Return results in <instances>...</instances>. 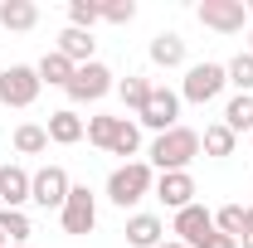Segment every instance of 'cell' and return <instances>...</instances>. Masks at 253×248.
Segmentation results:
<instances>
[{
  "mask_svg": "<svg viewBox=\"0 0 253 248\" xmlns=\"http://www.w3.org/2000/svg\"><path fill=\"white\" fill-rule=\"evenodd\" d=\"M151 170H190V161L200 156V131L195 126H170V131H161L156 141H151Z\"/></svg>",
  "mask_w": 253,
  "mask_h": 248,
  "instance_id": "6da1fadb",
  "label": "cell"
},
{
  "mask_svg": "<svg viewBox=\"0 0 253 248\" xmlns=\"http://www.w3.org/2000/svg\"><path fill=\"white\" fill-rule=\"evenodd\" d=\"M151 190H156V170H151V161H126V165H117V170L107 175V200H112L117 209L141 205Z\"/></svg>",
  "mask_w": 253,
  "mask_h": 248,
  "instance_id": "7a4b0ae2",
  "label": "cell"
},
{
  "mask_svg": "<svg viewBox=\"0 0 253 248\" xmlns=\"http://www.w3.org/2000/svg\"><path fill=\"white\" fill-rule=\"evenodd\" d=\"M229 88V73H224V63H190L185 68V83H180V102H195V107H205V102H214V97Z\"/></svg>",
  "mask_w": 253,
  "mask_h": 248,
  "instance_id": "3957f363",
  "label": "cell"
},
{
  "mask_svg": "<svg viewBox=\"0 0 253 248\" xmlns=\"http://www.w3.org/2000/svg\"><path fill=\"white\" fill-rule=\"evenodd\" d=\"M136 126H151V131H170V126H180V93H170L166 83H156L151 88V97H146V107L136 112Z\"/></svg>",
  "mask_w": 253,
  "mask_h": 248,
  "instance_id": "277c9868",
  "label": "cell"
},
{
  "mask_svg": "<svg viewBox=\"0 0 253 248\" xmlns=\"http://www.w3.org/2000/svg\"><path fill=\"white\" fill-rule=\"evenodd\" d=\"M39 73H34L30 63H10L5 73H0V107H34V97H39Z\"/></svg>",
  "mask_w": 253,
  "mask_h": 248,
  "instance_id": "5b68a950",
  "label": "cell"
},
{
  "mask_svg": "<svg viewBox=\"0 0 253 248\" xmlns=\"http://www.w3.org/2000/svg\"><path fill=\"white\" fill-rule=\"evenodd\" d=\"M59 219H63V234H93L97 229V195L88 185H73L68 190V200H63V209H59Z\"/></svg>",
  "mask_w": 253,
  "mask_h": 248,
  "instance_id": "8992f818",
  "label": "cell"
},
{
  "mask_svg": "<svg viewBox=\"0 0 253 248\" xmlns=\"http://www.w3.org/2000/svg\"><path fill=\"white\" fill-rule=\"evenodd\" d=\"M68 190H73V180H68L63 165H39V170L30 175V200L39 205V209H63Z\"/></svg>",
  "mask_w": 253,
  "mask_h": 248,
  "instance_id": "52a82bcc",
  "label": "cell"
},
{
  "mask_svg": "<svg viewBox=\"0 0 253 248\" xmlns=\"http://www.w3.org/2000/svg\"><path fill=\"white\" fill-rule=\"evenodd\" d=\"M200 25L214 34H244V25H249V5L244 0H200Z\"/></svg>",
  "mask_w": 253,
  "mask_h": 248,
  "instance_id": "ba28073f",
  "label": "cell"
},
{
  "mask_svg": "<svg viewBox=\"0 0 253 248\" xmlns=\"http://www.w3.org/2000/svg\"><path fill=\"white\" fill-rule=\"evenodd\" d=\"M112 88H117V78H112V68L93 59V63H83V68L73 73V83H68L63 93L73 97V102H102V97L112 93Z\"/></svg>",
  "mask_w": 253,
  "mask_h": 248,
  "instance_id": "9c48e42d",
  "label": "cell"
},
{
  "mask_svg": "<svg viewBox=\"0 0 253 248\" xmlns=\"http://www.w3.org/2000/svg\"><path fill=\"white\" fill-rule=\"evenodd\" d=\"M170 234H175V244H185V248H205V239L214 234V214H210L205 205H190V209L175 214Z\"/></svg>",
  "mask_w": 253,
  "mask_h": 248,
  "instance_id": "30bf717a",
  "label": "cell"
},
{
  "mask_svg": "<svg viewBox=\"0 0 253 248\" xmlns=\"http://www.w3.org/2000/svg\"><path fill=\"white\" fill-rule=\"evenodd\" d=\"M151 195H156L166 209L180 214V209L195 205V175H190V170H166V175H156V190H151Z\"/></svg>",
  "mask_w": 253,
  "mask_h": 248,
  "instance_id": "8fae6325",
  "label": "cell"
},
{
  "mask_svg": "<svg viewBox=\"0 0 253 248\" xmlns=\"http://www.w3.org/2000/svg\"><path fill=\"white\" fill-rule=\"evenodd\" d=\"M44 131H49L54 146H73V141L88 136V122H83L73 107H59V112H49V126H44Z\"/></svg>",
  "mask_w": 253,
  "mask_h": 248,
  "instance_id": "7c38bea8",
  "label": "cell"
},
{
  "mask_svg": "<svg viewBox=\"0 0 253 248\" xmlns=\"http://www.w3.org/2000/svg\"><path fill=\"white\" fill-rule=\"evenodd\" d=\"M126 244H131V248L166 244V224H161L156 214H131V219H126Z\"/></svg>",
  "mask_w": 253,
  "mask_h": 248,
  "instance_id": "4fadbf2b",
  "label": "cell"
},
{
  "mask_svg": "<svg viewBox=\"0 0 253 248\" xmlns=\"http://www.w3.org/2000/svg\"><path fill=\"white\" fill-rule=\"evenodd\" d=\"M0 200H5V209H20L30 200V170L25 165H0Z\"/></svg>",
  "mask_w": 253,
  "mask_h": 248,
  "instance_id": "5bb4252c",
  "label": "cell"
},
{
  "mask_svg": "<svg viewBox=\"0 0 253 248\" xmlns=\"http://www.w3.org/2000/svg\"><path fill=\"white\" fill-rule=\"evenodd\" d=\"M146 54H151L156 68H180V63H185V39H180L175 30H161L156 39H151V49H146Z\"/></svg>",
  "mask_w": 253,
  "mask_h": 248,
  "instance_id": "9a60e30c",
  "label": "cell"
},
{
  "mask_svg": "<svg viewBox=\"0 0 253 248\" xmlns=\"http://www.w3.org/2000/svg\"><path fill=\"white\" fill-rule=\"evenodd\" d=\"M34 73H39V83H49V88H68V83H73V73H78V63H68L59 49H49L44 59L34 63Z\"/></svg>",
  "mask_w": 253,
  "mask_h": 248,
  "instance_id": "2e32d148",
  "label": "cell"
},
{
  "mask_svg": "<svg viewBox=\"0 0 253 248\" xmlns=\"http://www.w3.org/2000/svg\"><path fill=\"white\" fill-rule=\"evenodd\" d=\"M93 49H97V39L88 30H73V25H68V30L59 34V54L68 63H78V68H83V63H93Z\"/></svg>",
  "mask_w": 253,
  "mask_h": 248,
  "instance_id": "e0dca14e",
  "label": "cell"
},
{
  "mask_svg": "<svg viewBox=\"0 0 253 248\" xmlns=\"http://www.w3.org/2000/svg\"><path fill=\"white\" fill-rule=\"evenodd\" d=\"M0 25L15 30V34L34 30V25H39V5H34V0H0Z\"/></svg>",
  "mask_w": 253,
  "mask_h": 248,
  "instance_id": "ac0fdd59",
  "label": "cell"
},
{
  "mask_svg": "<svg viewBox=\"0 0 253 248\" xmlns=\"http://www.w3.org/2000/svg\"><path fill=\"white\" fill-rule=\"evenodd\" d=\"M234 146H239V136L229 131L224 122H210L205 131H200V151L214 156V161H224V156H234Z\"/></svg>",
  "mask_w": 253,
  "mask_h": 248,
  "instance_id": "d6986e66",
  "label": "cell"
},
{
  "mask_svg": "<svg viewBox=\"0 0 253 248\" xmlns=\"http://www.w3.org/2000/svg\"><path fill=\"white\" fill-rule=\"evenodd\" d=\"M224 126L239 136V131H249L253 136V93H234L229 97V107H224Z\"/></svg>",
  "mask_w": 253,
  "mask_h": 248,
  "instance_id": "ffe728a7",
  "label": "cell"
},
{
  "mask_svg": "<svg viewBox=\"0 0 253 248\" xmlns=\"http://www.w3.org/2000/svg\"><path fill=\"white\" fill-rule=\"evenodd\" d=\"M112 156H122V165L131 161V156L141 151V126L126 122V117H117V131H112V146H107Z\"/></svg>",
  "mask_w": 253,
  "mask_h": 248,
  "instance_id": "44dd1931",
  "label": "cell"
},
{
  "mask_svg": "<svg viewBox=\"0 0 253 248\" xmlns=\"http://www.w3.org/2000/svg\"><path fill=\"white\" fill-rule=\"evenodd\" d=\"M15 151L20 156H44L49 151V131H44L39 122H20L15 126Z\"/></svg>",
  "mask_w": 253,
  "mask_h": 248,
  "instance_id": "7402d4cb",
  "label": "cell"
},
{
  "mask_svg": "<svg viewBox=\"0 0 253 248\" xmlns=\"http://www.w3.org/2000/svg\"><path fill=\"white\" fill-rule=\"evenodd\" d=\"M151 88H156V83H151V78H141V73H126L122 83H117V93H122V102L131 107V112H141V107H146Z\"/></svg>",
  "mask_w": 253,
  "mask_h": 248,
  "instance_id": "603a6c76",
  "label": "cell"
},
{
  "mask_svg": "<svg viewBox=\"0 0 253 248\" xmlns=\"http://www.w3.org/2000/svg\"><path fill=\"white\" fill-rule=\"evenodd\" d=\"M0 234L10 239V244H30V234H34V224L25 209H0Z\"/></svg>",
  "mask_w": 253,
  "mask_h": 248,
  "instance_id": "cb8c5ba5",
  "label": "cell"
},
{
  "mask_svg": "<svg viewBox=\"0 0 253 248\" xmlns=\"http://www.w3.org/2000/svg\"><path fill=\"white\" fill-rule=\"evenodd\" d=\"M224 73H229V88H239V93H253V54H234V59L224 63Z\"/></svg>",
  "mask_w": 253,
  "mask_h": 248,
  "instance_id": "d4e9b609",
  "label": "cell"
},
{
  "mask_svg": "<svg viewBox=\"0 0 253 248\" xmlns=\"http://www.w3.org/2000/svg\"><path fill=\"white\" fill-rule=\"evenodd\" d=\"M97 20H102V0H68V25H73V30L93 34Z\"/></svg>",
  "mask_w": 253,
  "mask_h": 248,
  "instance_id": "484cf974",
  "label": "cell"
},
{
  "mask_svg": "<svg viewBox=\"0 0 253 248\" xmlns=\"http://www.w3.org/2000/svg\"><path fill=\"white\" fill-rule=\"evenodd\" d=\"M214 229L229 234V239H244V229H249V209H244V205H224L219 214H214Z\"/></svg>",
  "mask_w": 253,
  "mask_h": 248,
  "instance_id": "4316f807",
  "label": "cell"
},
{
  "mask_svg": "<svg viewBox=\"0 0 253 248\" xmlns=\"http://www.w3.org/2000/svg\"><path fill=\"white\" fill-rule=\"evenodd\" d=\"M112 131H117V117H107V112H97V117H88V141L93 146H112Z\"/></svg>",
  "mask_w": 253,
  "mask_h": 248,
  "instance_id": "83f0119b",
  "label": "cell"
},
{
  "mask_svg": "<svg viewBox=\"0 0 253 248\" xmlns=\"http://www.w3.org/2000/svg\"><path fill=\"white\" fill-rule=\"evenodd\" d=\"M102 20L107 25H131L136 20V0H102Z\"/></svg>",
  "mask_w": 253,
  "mask_h": 248,
  "instance_id": "f1b7e54d",
  "label": "cell"
},
{
  "mask_svg": "<svg viewBox=\"0 0 253 248\" xmlns=\"http://www.w3.org/2000/svg\"><path fill=\"white\" fill-rule=\"evenodd\" d=\"M205 248H239V239H229V234H219V229H214V234L205 239Z\"/></svg>",
  "mask_w": 253,
  "mask_h": 248,
  "instance_id": "f546056e",
  "label": "cell"
},
{
  "mask_svg": "<svg viewBox=\"0 0 253 248\" xmlns=\"http://www.w3.org/2000/svg\"><path fill=\"white\" fill-rule=\"evenodd\" d=\"M239 248H253V229H244V239H239Z\"/></svg>",
  "mask_w": 253,
  "mask_h": 248,
  "instance_id": "4dcf8cb0",
  "label": "cell"
},
{
  "mask_svg": "<svg viewBox=\"0 0 253 248\" xmlns=\"http://www.w3.org/2000/svg\"><path fill=\"white\" fill-rule=\"evenodd\" d=\"M156 248H185V244H175V239H166V244H156Z\"/></svg>",
  "mask_w": 253,
  "mask_h": 248,
  "instance_id": "1f68e13d",
  "label": "cell"
},
{
  "mask_svg": "<svg viewBox=\"0 0 253 248\" xmlns=\"http://www.w3.org/2000/svg\"><path fill=\"white\" fill-rule=\"evenodd\" d=\"M244 209H249V229H253V205H244Z\"/></svg>",
  "mask_w": 253,
  "mask_h": 248,
  "instance_id": "d6a6232c",
  "label": "cell"
},
{
  "mask_svg": "<svg viewBox=\"0 0 253 248\" xmlns=\"http://www.w3.org/2000/svg\"><path fill=\"white\" fill-rule=\"evenodd\" d=\"M0 248H10V239H5V234H0Z\"/></svg>",
  "mask_w": 253,
  "mask_h": 248,
  "instance_id": "836d02e7",
  "label": "cell"
},
{
  "mask_svg": "<svg viewBox=\"0 0 253 248\" xmlns=\"http://www.w3.org/2000/svg\"><path fill=\"white\" fill-rule=\"evenodd\" d=\"M249 54H253V30H249Z\"/></svg>",
  "mask_w": 253,
  "mask_h": 248,
  "instance_id": "e575fe53",
  "label": "cell"
},
{
  "mask_svg": "<svg viewBox=\"0 0 253 248\" xmlns=\"http://www.w3.org/2000/svg\"><path fill=\"white\" fill-rule=\"evenodd\" d=\"M10 248H30V244H10Z\"/></svg>",
  "mask_w": 253,
  "mask_h": 248,
  "instance_id": "d590c367",
  "label": "cell"
},
{
  "mask_svg": "<svg viewBox=\"0 0 253 248\" xmlns=\"http://www.w3.org/2000/svg\"><path fill=\"white\" fill-rule=\"evenodd\" d=\"M249 151H253V136H249Z\"/></svg>",
  "mask_w": 253,
  "mask_h": 248,
  "instance_id": "8d00e7d4",
  "label": "cell"
}]
</instances>
